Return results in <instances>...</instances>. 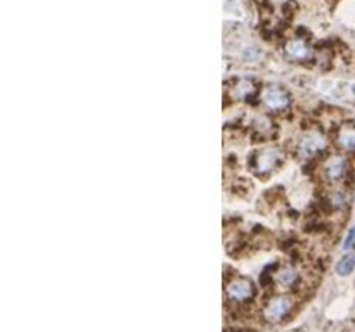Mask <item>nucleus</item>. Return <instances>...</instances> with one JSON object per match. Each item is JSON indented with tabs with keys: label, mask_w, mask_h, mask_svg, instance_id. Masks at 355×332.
<instances>
[{
	"label": "nucleus",
	"mask_w": 355,
	"mask_h": 332,
	"mask_svg": "<svg viewBox=\"0 0 355 332\" xmlns=\"http://www.w3.org/2000/svg\"><path fill=\"white\" fill-rule=\"evenodd\" d=\"M352 92H353V95H355V85L352 87Z\"/></svg>",
	"instance_id": "nucleus-14"
},
{
	"label": "nucleus",
	"mask_w": 355,
	"mask_h": 332,
	"mask_svg": "<svg viewBox=\"0 0 355 332\" xmlns=\"http://www.w3.org/2000/svg\"><path fill=\"white\" fill-rule=\"evenodd\" d=\"M286 54L295 61H309L312 58V47L305 40H289L286 43Z\"/></svg>",
	"instance_id": "nucleus-7"
},
{
	"label": "nucleus",
	"mask_w": 355,
	"mask_h": 332,
	"mask_svg": "<svg viewBox=\"0 0 355 332\" xmlns=\"http://www.w3.org/2000/svg\"><path fill=\"white\" fill-rule=\"evenodd\" d=\"M262 102L270 111H284L291 104V97L283 87L279 85H269L262 92Z\"/></svg>",
	"instance_id": "nucleus-2"
},
{
	"label": "nucleus",
	"mask_w": 355,
	"mask_h": 332,
	"mask_svg": "<svg viewBox=\"0 0 355 332\" xmlns=\"http://www.w3.org/2000/svg\"><path fill=\"white\" fill-rule=\"evenodd\" d=\"M300 281V275H298L296 268L291 265H286L275 273V282L279 284L284 289H291V287L296 286V282Z\"/></svg>",
	"instance_id": "nucleus-9"
},
{
	"label": "nucleus",
	"mask_w": 355,
	"mask_h": 332,
	"mask_svg": "<svg viewBox=\"0 0 355 332\" xmlns=\"http://www.w3.org/2000/svg\"><path fill=\"white\" fill-rule=\"evenodd\" d=\"M324 147H326V139L322 137L319 132H307L303 137L300 139V142H298V154L301 156V158L309 159L312 158V156L317 154L319 151H322Z\"/></svg>",
	"instance_id": "nucleus-5"
},
{
	"label": "nucleus",
	"mask_w": 355,
	"mask_h": 332,
	"mask_svg": "<svg viewBox=\"0 0 355 332\" xmlns=\"http://www.w3.org/2000/svg\"><path fill=\"white\" fill-rule=\"evenodd\" d=\"M353 246H355V227H353V229H350V232L347 234V237H345L343 249H345V251H348V249H352Z\"/></svg>",
	"instance_id": "nucleus-13"
},
{
	"label": "nucleus",
	"mask_w": 355,
	"mask_h": 332,
	"mask_svg": "<svg viewBox=\"0 0 355 332\" xmlns=\"http://www.w3.org/2000/svg\"><path fill=\"white\" fill-rule=\"evenodd\" d=\"M353 270H355V253L343 256L338 261V265H336V273L341 275V277H347V275L352 273Z\"/></svg>",
	"instance_id": "nucleus-10"
},
{
	"label": "nucleus",
	"mask_w": 355,
	"mask_h": 332,
	"mask_svg": "<svg viewBox=\"0 0 355 332\" xmlns=\"http://www.w3.org/2000/svg\"><path fill=\"white\" fill-rule=\"evenodd\" d=\"M336 141H338L340 147L343 151H348V152L355 151V125L347 123L341 126L338 130V133H336Z\"/></svg>",
	"instance_id": "nucleus-8"
},
{
	"label": "nucleus",
	"mask_w": 355,
	"mask_h": 332,
	"mask_svg": "<svg viewBox=\"0 0 355 332\" xmlns=\"http://www.w3.org/2000/svg\"><path fill=\"white\" fill-rule=\"evenodd\" d=\"M329 204L333 208L341 209L348 204V194L345 190H335L329 194Z\"/></svg>",
	"instance_id": "nucleus-12"
},
{
	"label": "nucleus",
	"mask_w": 355,
	"mask_h": 332,
	"mask_svg": "<svg viewBox=\"0 0 355 332\" xmlns=\"http://www.w3.org/2000/svg\"><path fill=\"white\" fill-rule=\"evenodd\" d=\"M293 307V298L288 294H279L274 296L267 301L264 308V317L267 322H279L289 313V310Z\"/></svg>",
	"instance_id": "nucleus-3"
},
{
	"label": "nucleus",
	"mask_w": 355,
	"mask_h": 332,
	"mask_svg": "<svg viewBox=\"0 0 355 332\" xmlns=\"http://www.w3.org/2000/svg\"><path fill=\"white\" fill-rule=\"evenodd\" d=\"M279 159H281V151L275 149V147H269V149L258 151L255 156L251 158V168L257 173L267 175L277 166Z\"/></svg>",
	"instance_id": "nucleus-4"
},
{
	"label": "nucleus",
	"mask_w": 355,
	"mask_h": 332,
	"mask_svg": "<svg viewBox=\"0 0 355 332\" xmlns=\"http://www.w3.org/2000/svg\"><path fill=\"white\" fill-rule=\"evenodd\" d=\"M324 173L329 182H340L343 180L345 173H347V159L341 156H333L327 159V163L324 164Z\"/></svg>",
	"instance_id": "nucleus-6"
},
{
	"label": "nucleus",
	"mask_w": 355,
	"mask_h": 332,
	"mask_svg": "<svg viewBox=\"0 0 355 332\" xmlns=\"http://www.w3.org/2000/svg\"><path fill=\"white\" fill-rule=\"evenodd\" d=\"M255 284L246 277H234L225 286V294L231 303L234 305H246L255 296Z\"/></svg>",
	"instance_id": "nucleus-1"
},
{
	"label": "nucleus",
	"mask_w": 355,
	"mask_h": 332,
	"mask_svg": "<svg viewBox=\"0 0 355 332\" xmlns=\"http://www.w3.org/2000/svg\"><path fill=\"white\" fill-rule=\"evenodd\" d=\"M255 83L249 81V80H243L239 83H236L234 87V95L238 99H244V97H249V95L255 94Z\"/></svg>",
	"instance_id": "nucleus-11"
}]
</instances>
